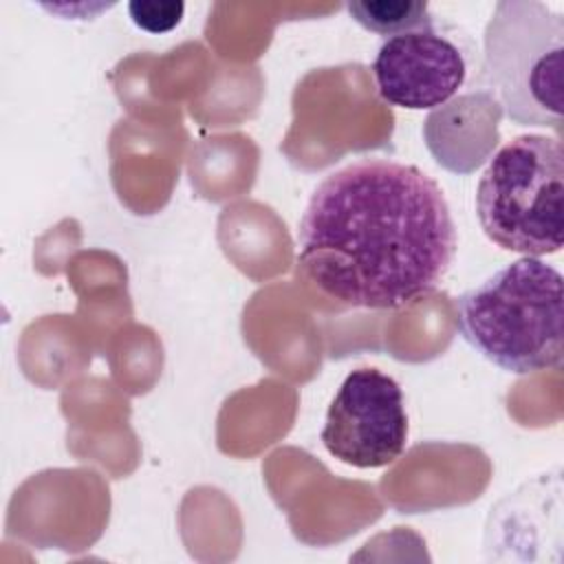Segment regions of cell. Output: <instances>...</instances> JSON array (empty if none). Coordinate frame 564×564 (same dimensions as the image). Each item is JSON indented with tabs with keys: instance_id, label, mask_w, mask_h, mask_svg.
<instances>
[{
	"instance_id": "8992f818",
	"label": "cell",
	"mask_w": 564,
	"mask_h": 564,
	"mask_svg": "<svg viewBox=\"0 0 564 564\" xmlns=\"http://www.w3.org/2000/svg\"><path fill=\"white\" fill-rule=\"evenodd\" d=\"M372 75L386 104L430 110L458 93L467 62L452 40L427 26L386 37L372 59Z\"/></svg>"
},
{
	"instance_id": "5b68a950",
	"label": "cell",
	"mask_w": 564,
	"mask_h": 564,
	"mask_svg": "<svg viewBox=\"0 0 564 564\" xmlns=\"http://www.w3.org/2000/svg\"><path fill=\"white\" fill-rule=\"evenodd\" d=\"M319 438L330 456L359 469L394 463L408 443L401 386L377 368L348 372L326 410Z\"/></svg>"
},
{
	"instance_id": "7a4b0ae2",
	"label": "cell",
	"mask_w": 564,
	"mask_h": 564,
	"mask_svg": "<svg viewBox=\"0 0 564 564\" xmlns=\"http://www.w3.org/2000/svg\"><path fill=\"white\" fill-rule=\"evenodd\" d=\"M562 273L522 256L458 297V333L485 359L516 375L562 364Z\"/></svg>"
},
{
	"instance_id": "3957f363",
	"label": "cell",
	"mask_w": 564,
	"mask_h": 564,
	"mask_svg": "<svg viewBox=\"0 0 564 564\" xmlns=\"http://www.w3.org/2000/svg\"><path fill=\"white\" fill-rule=\"evenodd\" d=\"M482 82L518 126L564 119V15L540 0H500L482 35Z\"/></svg>"
},
{
	"instance_id": "6da1fadb",
	"label": "cell",
	"mask_w": 564,
	"mask_h": 564,
	"mask_svg": "<svg viewBox=\"0 0 564 564\" xmlns=\"http://www.w3.org/2000/svg\"><path fill=\"white\" fill-rule=\"evenodd\" d=\"M456 245L441 185L392 159H359L326 174L297 227V262L311 282L359 308H401L432 293Z\"/></svg>"
},
{
	"instance_id": "52a82bcc",
	"label": "cell",
	"mask_w": 564,
	"mask_h": 564,
	"mask_svg": "<svg viewBox=\"0 0 564 564\" xmlns=\"http://www.w3.org/2000/svg\"><path fill=\"white\" fill-rule=\"evenodd\" d=\"M346 11L359 26L383 37L432 26V15L423 0H352Z\"/></svg>"
},
{
	"instance_id": "ba28073f",
	"label": "cell",
	"mask_w": 564,
	"mask_h": 564,
	"mask_svg": "<svg viewBox=\"0 0 564 564\" xmlns=\"http://www.w3.org/2000/svg\"><path fill=\"white\" fill-rule=\"evenodd\" d=\"M128 13L141 31L167 33L181 22L185 4L178 0H132Z\"/></svg>"
},
{
	"instance_id": "277c9868",
	"label": "cell",
	"mask_w": 564,
	"mask_h": 564,
	"mask_svg": "<svg viewBox=\"0 0 564 564\" xmlns=\"http://www.w3.org/2000/svg\"><path fill=\"white\" fill-rule=\"evenodd\" d=\"M485 236L505 251L540 258L564 245V148L557 137L520 134L489 161L476 187Z\"/></svg>"
}]
</instances>
